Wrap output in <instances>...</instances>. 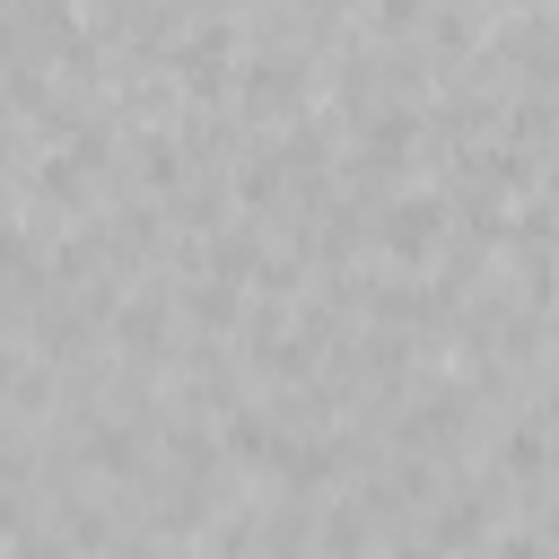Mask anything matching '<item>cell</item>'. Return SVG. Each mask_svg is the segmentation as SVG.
Segmentation results:
<instances>
[{"label":"cell","instance_id":"1","mask_svg":"<svg viewBox=\"0 0 559 559\" xmlns=\"http://www.w3.org/2000/svg\"><path fill=\"white\" fill-rule=\"evenodd\" d=\"M437 227H445V218H437V201H393L384 245H393V253H428V245H437Z\"/></svg>","mask_w":559,"mask_h":559},{"label":"cell","instance_id":"2","mask_svg":"<svg viewBox=\"0 0 559 559\" xmlns=\"http://www.w3.org/2000/svg\"><path fill=\"white\" fill-rule=\"evenodd\" d=\"M183 87H227V35L183 44Z\"/></svg>","mask_w":559,"mask_h":559}]
</instances>
